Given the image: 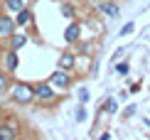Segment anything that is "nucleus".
I'll list each match as a JSON object with an SVG mask.
<instances>
[{"mask_svg": "<svg viewBox=\"0 0 150 140\" xmlns=\"http://www.w3.org/2000/svg\"><path fill=\"white\" fill-rule=\"evenodd\" d=\"M12 101H15V103H20V106H27V103H32L35 101V86H30V84H15L12 86Z\"/></svg>", "mask_w": 150, "mask_h": 140, "instance_id": "f257e3e1", "label": "nucleus"}, {"mask_svg": "<svg viewBox=\"0 0 150 140\" xmlns=\"http://www.w3.org/2000/svg\"><path fill=\"white\" fill-rule=\"evenodd\" d=\"M35 98L37 101H42V103H52L54 98H57V93H54V88H52V84H37L35 86Z\"/></svg>", "mask_w": 150, "mask_h": 140, "instance_id": "f03ea898", "label": "nucleus"}, {"mask_svg": "<svg viewBox=\"0 0 150 140\" xmlns=\"http://www.w3.org/2000/svg\"><path fill=\"white\" fill-rule=\"evenodd\" d=\"M17 128L15 120H0V140H17Z\"/></svg>", "mask_w": 150, "mask_h": 140, "instance_id": "7ed1b4c3", "label": "nucleus"}, {"mask_svg": "<svg viewBox=\"0 0 150 140\" xmlns=\"http://www.w3.org/2000/svg\"><path fill=\"white\" fill-rule=\"evenodd\" d=\"M49 84L52 86H59V88H69V84H71V76L64 71V69H57L52 76H49Z\"/></svg>", "mask_w": 150, "mask_h": 140, "instance_id": "20e7f679", "label": "nucleus"}, {"mask_svg": "<svg viewBox=\"0 0 150 140\" xmlns=\"http://www.w3.org/2000/svg\"><path fill=\"white\" fill-rule=\"evenodd\" d=\"M15 27H17L15 17L0 15V35H3V37H12V35H15Z\"/></svg>", "mask_w": 150, "mask_h": 140, "instance_id": "39448f33", "label": "nucleus"}, {"mask_svg": "<svg viewBox=\"0 0 150 140\" xmlns=\"http://www.w3.org/2000/svg\"><path fill=\"white\" fill-rule=\"evenodd\" d=\"M79 37H81V25H79V22H71L69 27L64 30V40L69 42V44H74V42L79 40Z\"/></svg>", "mask_w": 150, "mask_h": 140, "instance_id": "423d86ee", "label": "nucleus"}, {"mask_svg": "<svg viewBox=\"0 0 150 140\" xmlns=\"http://www.w3.org/2000/svg\"><path fill=\"white\" fill-rule=\"evenodd\" d=\"M98 10H101L106 17H118V12H121V10H118V5H116V3H111V0L101 3V5H98Z\"/></svg>", "mask_w": 150, "mask_h": 140, "instance_id": "0eeeda50", "label": "nucleus"}, {"mask_svg": "<svg viewBox=\"0 0 150 140\" xmlns=\"http://www.w3.org/2000/svg\"><path fill=\"white\" fill-rule=\"evenodd\" d=\"M15 22H17V27H27V25H32V12H30L27 8H22L20 12H17Z\"/></svg>", "mask_w": 150, "mask_h": 140, "instance_id": "6e6552de", "label": "nucleus"}, {"mask_svg": "<svg viewBox=\"0 0 150 140\" xmlns=\"http://www.w3.org/2000/svg\"><path fill=\"white\" fill-rule=\"evenodd\" d=\"M74 64H76V59H74L71 52H64L59 57V69H64V71H69V69H74Z\"/></svg>", "mask_w": 150, "mask_h": 140, "instance_id": "1a4fd4ad", "label": "nucleus"}, {"mask_svg": "<svg viewBox=\"0 0 150 140\" xmlns=\"http://www.w3.org/2000/svg\"><path fill=\"white\" fill-rule=\"evenodd\" d=\"M17 64H20V59H17V52L12 49V52H8V57H5V66H8V71H15Z\"/></svg>", "mask_w": 150, "mask_h": 140, "instance_id": "9d476101", "label": "nucleus"}, {"mask_svg": "<svg viewBox=\"0 0 150 140\" xmlns=\"http://www.w3.org/2000/svg\"><path fill=\"white\" fill-rule=\"evenodd\" d=\"M10 40H12V49L17 52L20 47H25V44H27V35H12Z\"/></svg>", "mask_w": 150, "mask_h": 140, "instance_id": "9b49d317", "label": "nucleus"}, {"mask_svg": "<svg viewBox=\"0 0 150 140\" xmlns=\"http://www.w3.org/2000/svg\"><path fill=\"white\" fill-rule=\"evenodd\" d=\"M5 8H8V12H20L25 8L22 0H5Z\"/></svg>", "mask_w": 150, "mask_h": 140, "instance_id": "f8f14e48", "label": "nucleus"}, {"mask_svg": "<svg viewBox=\"0 0 150 140\" xmlns=\"http://www.w3.org/2000/svg\"><path fill=\"white\" fill-rule=\"evenodd\" d=\"M101 108H106L108 113H116V111H118V103H116L113 96H108V98H106V103H101Z\"/></svg>", "mask_w": 150, "mask_h": 140, "instance_id": "ddd939ff", "label": "nucleus"}, {"mask_svg": "<svg viewBox=\"0 0 150 140\" xmlns=\"http://www.w3.org/2000/svg\"><path fill=\"white\" fill-rule=\"evenodd\" d=\"M74 120H76V123H84V120H86V103H79V108H76V116H74Z\"/></svg>", "mask_w": 150, "mask_h": 140, "instance_id": "4468645a", "label": "nucleus"}, {"mask_svg": "<svg viewBox=\"0 0 150 140\" xmlns=\"http://www.w3.org/2000/svg\"><path fill=\"white\" fill-rule=\"evenodd\" d=\"M128 71H130V64H128L126 59H123V62H118V64H116V74H121V76H126Z\"/></svg>", "mask_w": 150, "mask_h": 140, "instance_id": "2eb2a0df", "label": "nucleus"}, {"mask_svg": "<svg viewBox=\"0 0 150 140\" xmlns=\"http://www.w3.org/2000/svg\"><path fill=\"white\" fill-rule=\"evenodd\" d=\"M76 98H79V103H89V88H79L76 91Z\"/></svg>", "mask_w": 150, "mask_h": 140, "instance_id": "dca6fc26", "label": "nucleus"}, {"mask_svg": "<svg viewBox=\"0 0 150 140\" xmlns=\"http://www.w3.org/2000/svg\"><path fill=\"white\" fill-rule=\"evenodd\" d=\"M8 86H10V81H8V74H5V71H0V91H8Z\"/></svg>", "mask_w": 150, "mask_h": 140, "instance_id": "f3484780", "label": "nucleus"}, {"mask_svg": "<svg viewBox=\"0 0 150 140\" xmlns=\"http://www.w3.org/2000/svg\"><path fill=\"white\" fill-rule=\"evenodd\" d=\"M62 15H64V17H74V8H71L69 3H64V5H62Z\"/></svg>", "mask_w": 150, "mask_h": 140, "instance_id": "a211bd4d", "label": "nucleus"}, {"mask_svg": "<svg viewBox=\"0 0 150 140\" xmlns=\"http://www.w3.org/2000/svg\"><path fill=\"white\" fill-rule=\"evenodd\" d=\"M133 30H135V22H126V25L121 27V35H130Z\"/></svg>", "mask_w": 150, "mask_h": 140, "instance_id": "6ab92c4d", "label": "nucleus"}, {"mask_svg": "<svg viewBox=\"0 0 150 140\" xmlns=\"http://www.w3.org/2000/svg\"><path fill=\"white\" fill-rule=\"evenodd\" d=\"M135 111H138L135 106H128L126 111H123V118H130V116H135Z\"/></svg>", "mask_w": 150, "mask_h": 140, "instance_id": "aec40b11", "label": "nucleus"}, {"mask_svg": "<svg viewBox=\"0 0 150 140\" xmlns=\"http://www.w3.org/2000/svg\"><path fill=\"white\" fill-rule=\"evenodd\" d=\"M96 140H111V135H108V133H103V135H98Z\"/></svg>", "mask_w": 150, "mask_h": 140, "instance_id": "412c9836", "label": "nucleus"}, {"mask_svg": "<svg viewBox=\"0 0 150 140\" xmlns=\"http://www.w3.org/2000/svg\"><path fill=\"white\" fill-rule=\"evenodd\" d=\"M0 96H3V91H0Z\"/></svg>", "mask_w": 150, "mask_h": 140, "instance_id": "4be33fe9", "label": "nucleus"}]
</instances>
